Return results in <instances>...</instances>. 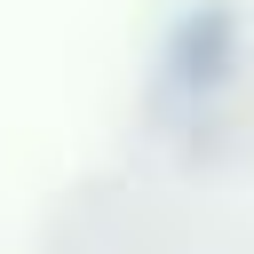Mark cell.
Here are the masks:
<instances>
[{"label":"cell","instance_id":"6da1fadb","mask_svg":"<svg viewBox=\"0 0 254 254\" xmlns=\"http://www.w3.org/2000/svg\"><path fill=\"white\" fill-rule=\"evenodd\" d=\"M230 64H238V16H230L222 0H198V8L167 32V79L198 95V87H214Z\"/></svg>","mask_w":254,"mask_h":254}]
</instances>
